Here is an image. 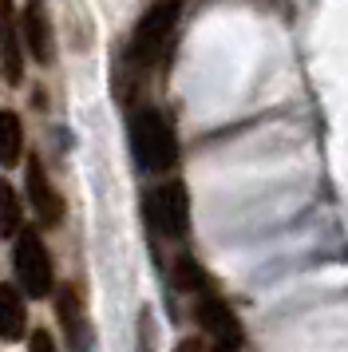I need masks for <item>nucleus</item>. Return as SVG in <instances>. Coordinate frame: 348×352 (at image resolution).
Segmentation results:
<instances>
[{"label":"nucleus","mask_w":348,"mask_h":352,"mask_svg":"<svg viewBox=\"0 0 348 352\" xmlns=\"http://www.w3.org/2000/svg\"><path fill=\"white\" fill-rule=\"evenodd\" d=\"M139 352H151V313H142V329H139Z\"/></svg>","instance_id":"obj_14"},{"label":"nucleus","mask_w":348,"mask_h":352,"mask_svg":"<svg viewBox=\"0 0 348 352\" xmlns=\"http://www.w3.org/2000/svg\"><path fill=\"white\" fill-rule=\"evenodd\" d=\"M16 277L28 297H47L52 293V257H47V245L36 230H24L16 238Z\"/></svg>","instance_id":"obj_4"},{"label":"nucleus","mask_w":348,"mask_h":352,"mask_svg":"<svg viewBox=\"0 0 348 352\" xmlns=\"http://www.w3.org/2000/svg\"><path fill=\"white\" fill-rule=\"evenodd\" d=\"M146 218L162 238H182L190 230V198L182 182H166L155 194H146Z\"/></svg>","instance_id":"obj_5"},{"label":"nucleus","mask_w":348,"mask_h":352,"mask_svg":"<svg viewBox=\"0 0 348 352\" xmlns=\"http://www.w3.org/2000/svg\"><path fill=\"white\" fill-rule=\"evenodd\" d=\"M20 32H24V44H28L32 60L36 64H52V24H47L44 0H28L24 20H20Z\"/></svg>","instance_id":"obj_9"},{"label":"nucleus","mask_w":348,"mask_h":352,"mask_svg":"<svg viewBox=\"0 0 348 352\" xmlns=\"http://www.w3.org/2000/svg\"><path fill=\"white\" fill-rule=\"evenodd\" d=\"M28 202L44 226H56L63 218V202H60V194H56V186L47 182L40 159H28Z\"/></svg>","instance_id":"obj_8"},{"label":"nucleus","mask_w":348,"mask_h":352,"mask_svg":"<svg viewBox=\"0 0 348 352\" xmlns=\"http://www.w3.org/2000/svg\"><path fill=\"white\" fill-rule=\"evenodd\" d=\"M24 297L12 285H0V340H20L24 336Z\"/></svg>","instance_id":"obj_10"},{"label":"nucleus","mask_w":348,"mask_h":352,"mask_svg":"<svg viewBox=\"0 0 348 352\" xmlns=\"http://www.w3.org/2000/svg\"><path fill=\"white\" fill-rule=\"evenodd\" d=\"M24 155V127L16 111H0V166H16Z\"/></svg>","instance_id":"obj_11"},{"label":"nucleus","mask_w":348,"mask_h":352,"mask_svg":"<svg viewBox=\"0 0 348 352\" xmlns=\"http://www.w3.org/2000/svg\"><path fill=\"white\" fill-rule=\"evenodd\" d=\"M20 24H16L12 0H0V60H4V80H24V44H20Z\"/></svg>","instance_id":"obj_6"},{"label":"nucleus","mask_w":348,"mask_h":352,"mask_svg":"<svg viewBox=\"0 0 348 352\" xmlns=\"http://www.w3.org/2000/svg\"><path fill=\"white\" fill-rule=\"evenodd\" d=\"M28 349L32 352H56V340H52V333H44V329H36L28 340Z\"/></svg>","instance_id":"obj_13"},{"label":"nucleus","mask_w":348,"mask_h":352,"mask_svg":"<svg viewBox=\"0 0 348 352\" xmlns=\"http://www.w3.org/2000/svg\"><path fill=\"white\" fill-rule=\"evenodd\" d=\"M174 24H178V0H162V4H155L146 16L139 20V28H135V36H131V64H155L158 52L166 48V40H171Z\"/></svg>","instance_id":"obj_3"},{"label":"nucleus","mask_w":348,"mask_h":352,"mask_svg":"<svg viewBox=\"0 0 348 352\" xmlns=\"http://www.w3.org/2000/svg\"><path fill=\"white\" fill-rule=\"evenodd\" d=\"M131 151H135L142 170H171L178 162L174 127L158 107H142L131 115Z\"/></svg>","instance_id":"obj_1"},{"label":"nucleus","mask_w":348,"mask_h":352,"mask_svg":"<svg viewBox=\"0 0 348 352\" xmlns=\"http://www.w3.org/2000/svg\"><path fill=\"white\" fill-rule=\"evenodd\" d=\"M20 230V198H16L12 182L0 178V238H12Z\"/></svg>","instance_id":"obj_12"},{"label":"nucleus","mask_w":348,"mask_h":352,"mask_svg":"<svg viewBox=\"0 0 348 352\" xmlns=\"http://www.w3.org/2000/svg\"><path fill=\"white\" fill-rule=\"evenodd\" d=\"M56 317L63 324V336H67V349L72 352H91V329H87V317L79 309V297L72 285H63L56 293Z\"/></svg>","instance_id":"obj_7"},{"label":"nucleus","mask_w":348,"mask_h":352,"mask_svg":"<svg viewBox=\"0 0 348 352\" xmlns=\"http://www.w3.org/2000/svg\"><path fill=\"white\" fill-rule=\"evenodd\" d=\"M194 317H198V324L214 340L210 352H237L241 349V324H237L234 309L221 301V293H214L210 281L202 289H194Z\"/></svg>","instance_id":"obj_2"}]
</instances>
